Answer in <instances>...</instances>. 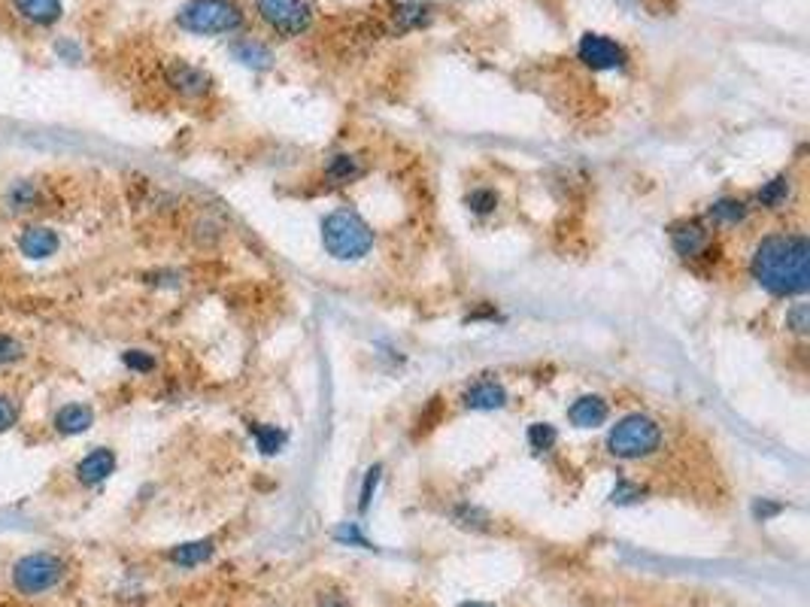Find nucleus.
Segmentation results:
<instances>
[{
  "instance_id": "obj_25",
  "label": "nucleus",
  "mask_w": 810,
  "mask_h": 607,
  "mask_svg": "<svg viewBox=\"0 0 810 607\" xmlns=\"http://www.w3.org/2000/svg\"><path fill=\"white\" fill-rule=\"evenodd\" d=\"M22 355H24V346L19 344V340L10 337V335H0V368L19 362Z\"/></svg>"
},
{
  "instance_id": "obj_11",
  "label": "nucleus",
  "mask_w": 810,
  "mask_h": 607,
  "mask_svg": "<svg viewBox=\"0 0 810 607\" xmlns=\"http://www.w3.org/2000/svg\"><path fill=\"white\" fill-rule=\"evenodd\" d=\"M113 471H115V455L110 450L88 453L86 459L77 464V477H79V483H86V486L104 483V480L110 477Z\"/></svg>"
},
{
  "instance_id": "obj_32",
  "label": "nucleus",
  "mask_w": 810,
  "mask_h": 607,
  "mask_svg": "<svg viewBox=\"0 0 810 607\" xmlns=\"http://www.w3.org/2000/svg\"><path fill=\"white\" fill-rule=\"evenodd\" d=\"M316 607H346V602L337 593H325L319 602H316Z\"/></svg>"
},
{
  "instance_id": "obj_16",
  "label": "nucleus",
  "mask_w": 810,
  "mask_h": 607,
  "mask_svg": "<svg viewBox=\"0 0 810 607\" xmlns=\"http://www.w3.org/2000/svg\"><path fill=\"white\" fill-rule=\"evenodd\" d=\"M674 249H677L680 255H698L701 249H704V244H707V235H704V228L701 225H695V222H689V225H680L677 231H674Z\"/></svg>"
},
{
  "instance_id": "obj_13",
  "label": "nucleus",
  "mask_w": 810,
  "mask_h": 607,
  "mask_svg": "<svg viewBox=\"0 0 810 607\" xmlns=\"http://www.w3.org/2000/svg\"><path fill=\"white\" fill-rule=\"evenodd\" d=\"M91 422H95V413L86 404H67L55 413V428L61 435H82Z\"/></svg>"
},
{
  "instance_id": "obj_7",
  "label": "nucleus",
  "mask_w": 810,
  "mask_h": 607,
  "mask_svg": "<svg viewBox=\"0 0 810 607\" xmlns=\"http://www.w3.org/2000/svg\"><path fill=\"white\" fill-rule=\"evenodd\" d=\"M580 61L592 70H616L625 64V49L604 34H586L577 46Z\"/></svg>"
},
{
  "instance_id": "obj_24",
  "label": "nucleus",
  "mask_w": 810,
  "mask_h": 607,
  "mask_svg": "<svg viewBox=\"0 0 810 607\" xmlns=\"http://www.w3.org/2000/svg\"><path fill=\"white\" fill-rule=\"evenodd\" d=\"M495 204H498V195L489 189H477L467 195V207H471L474 213H489V210H495Z\"/></svg>"
},
{
  "instance_id": "obj_10",
  "label": "nucleus",
  "mask_w": 810,
  "mask_h": 607,
  "mask_svg": "<svg viewBox=\"0 0 810 607\" xmlns=\"http://www.w3.org/2000/svg\"><path fill=\"white\" fill-rule=\"evenodd\" d=\"M19 249L28 255V259H49V255L58 249V235L52 228L31 225L19 235Z\"/></svg>"
},
{
  "instance_id": "obj_22",
  "label": "nucleus",
  "mask_w": 810,
  "mask_h": 607,
  "mask_svg": "<svg viewBox=\"0 0 810 607\" xmlns=\"http://www.w3.org/2000/svg\"><path fill=\"white\" fill-rule=\"evenodd\" d=\"M529 444L534 450H549V446L556 444V428L547 426V422H534L529 428Z\"/></svg>"
},
{
  "instance_id": "obj_28",
  "label": "nucleus",
  "mask_w": 810,
  "mask_h": 607,
  "mask_svg": "<svg viewBox=\"0 0 810 607\" xmlns=\"http://www.w3.org/2000/svg\"><path fill=\"white\" fill-rule=\"evenodd\" d=\"M337 540H344V544H358V547H364V550H371V540H367L362 531L355 529V522H349V526H340L337 529Z\"/></svg>"
},
{
  "instance_id": "obj_27",
  "label": "nucleus",
  "mask_w": 810,
  "mask_h": 607,
  "mask_svg": "<svg viewBox=\"0 0 810 607\" xmlns=\"http://www.w3.org/2000/svg\"><path fill=\"white\" fill-rule=\"evenodd\" d=\"M377 483H380V464H373V468L367 471L364 486H362V501H358V507H362V510H367V507H371V495H373V489H377Z\"/></svg>"
},
{
  "instance_id": "obj_29",
  "label": "nucleus",
  "mask_w": 810,
  "mask_h": 607,
  "mask_svg": "<svg viewBox=\"0 0 810 607\" xmlns=\"http://www.w3.org/2000/svg\"><path fill=\"white\" fill-rule=\"evenodd\" d=\"M644 495L640 492L638 486H631L629 480H620V483H616V489H613V501L616 504H629V501H638V498Z\"/></svg>"
},
{
  "instance_id": "obj_2",
  "label": "nucleus",
  "mask_w": 810,
  "mask_h": 607,
  "mask_svg": "<svg viewBox=\"0 0 810 607\" xmlns=\"http://www.w3.org/2000/svg\"><path fill=\"white\" fill-rule=\"evenodd\" d=\"M322 244L328 249V255L340 262H355L362 255L371 253L373 246V231L371 225L353 210H334L325 216L322 222Z\"/></svg>"
},
{
  "instance_id": "obj_33",
  "label": "nucleus",
  "mask_w": 810,
  "mask_h": 607,
  "mask_svg": "<svg viewBox=\"0 0 810 607\" xmlns=\"http://www.w3.org/2000/svg\"><path fill=\"white\" fill-rule=\"evenodd\" d=\"M778 510H780L778 504H756V517H762V520L771 517V513H778Z\"/></svg>"
},
{
  "instance_id": "obj_15",
  "label": "nucleus",
  "mask_w": 810,
  "mask_h": 607,
  "mask_svg": "<svg viewBox=\"0 0 810 607\" xmlns=\"http://www.w3.org/2000/svg\"><path fill=\"white\" fill-rule=\"evenodd\" d=\"M428 19H431L428 6H422V4H400V6H395V13H391V31L404 34V31L419 28V24H425Z\"/></svg>"
},
{
  "instance_id": "obj_3",
  "label": "nucleus",
  "mask_w": 810,
  "mask_h": 607,
  "mask_svg": "<svg viewBox=\"0 0 810 607\" xmlns=\"http://www.w3.org/2000/svg\"><path fill=\"white\" fill-rule=\"evenodd\" d=\"M177 24L191 34H231L244 24V10L234 0H191L177 13Z\"/></svg>"
},
{
  "instance_id": "obj_21",
  "label": "nucleus",
  "mask_w": 810,
  "mask_h": 607,
  "mask_svg": "<svg viewBox=\"0 0 810 607\" xmlns=\"http://www.w3.org/2000/svg\"><path fill=\"white\" fill-rule=\"evenodd\" d=\"M253 435H255V440H258V450L262 453H277L282 444H286V435H282L280 428H267V426H255L253 428Z\"/></svg>"
},
{
  "instance_id": "obj_14",
  "label": "nucleus",
  "mask_w": 810,
  "mask_h": 607,
  "mask_svg": "<svg viewBox=\"0 0 810 607\" xmlns=\"http://www.w3.org/2000/svg\"><path fill=\"white\" fill-rule=\"evenodd\" d=\"M15 10L33 24H55L61 19V0H15Z\"/></svg>"
},
{
  "instance_id": "obj_20",
  "label": "nucleus",
  "mask_w": 810,
  "mask_h": 607,
  "mask_svg": "<svg viewBox=\"0 0 810 607\" xmlns=\"http://www.w3.org/2000/svg\"><path fill=\"white\" fill-rule=\"evenodd\" d=\"M787 191H789V179L778 177V179L765 182L762 191H759V201H762L765 207H780L783 201H787Z\"/></svg>"
},
{
  "instance_id": "obj_17",
  "label": "nucleus",
  "mask_w": 810,
  "mask_h": 607,
  "mask_svg": "<svg viewBox=\"0 0 810 607\" xmlns=\"http://www.w3.org/2000/svg\"><path fill=\"white\" fill-rule=\"evenodd\" d=\"M234 55H237V61H244L246 68H255V70L271 68L273 61L271 49L262 46L258 40H240V43H234Z\"/></svg>"
},
{
  "instance_id": "obj_18",
  "label": "nucleus",
  "mask_w": 810,
  "mask_h": 607,
  "mask_svg": "<svg viewBox=\"0 0 810 607\" xmlns=\"http://www.w3.org/2000/svg\"><path fill=\"white\" fill-rule=\"evenodd\" d=\"M213 556V540H195V544H182L177 550H170V559L182 565V568H195V565L207 562Z\"/></svg>"
},
{
  "instance_id": "obj_31",
  "label": "nucleus",
  "mask_w": 810,
  "mask_h": 607,
  "mask_svg": "<svg viewBox=\"0 0 810 607\" xmlns=\"http://www.w3.org/2000/svg\"><path fill=\"white\" fill-rule=\"evenodd\" d=\"M789 326H792V331H798V335H805V331L810 328L807 326V307L805 304H798L796 310L789 313Z\"/></svg>"
},
{
  "instance_id": "obj_4",
  "label": "nucleus",
  "mask_w": 810,
  "mask_h": 607,
  "mask_svg": "<svg viewBox=\"0 0 810 607\" xmlns=\"http://www.w3.org/2000/svg\"><path fill=\"white\" fill-rule=\"evenodd\" d=\"M607 446H611L616 459H644V455H653L662 446V428H658L656 419L644 417V413H631V417L620 419L611 428Z\"/></svg>"
},
{
  "instance_id": "obj_34",
  "label": "nucleus",
  "mask_w": 810,
  "mask_h": 607,
  "mask_svg": "<svg viewBox=\"0 0 810 607\" xmlns=\"http://www.w3.org/2000/svg\"><path fill=\"white\" fill-rule=\"evenodd\" d=\"M458 607H495V604H489V602H465V604H458Z\"/></svg>"
},
{
  "instance_id": "obj_23",
  "label": "nucleus",
  "mask_w": 810,
  "mask_h": 607,
  "mask_svg": "<svg viewBox=\"0 0 810 607\" xmlns=\"http://www.w3.org/2000/svg\"><path fill=\"white\" fill-rule=\"evenodd\" d=\"M328 173L334 179H353V177H358V173H362V168H358V161L355 158H349V155H337L334 158V161L328 164Z\"/></svg>"
},
{
  "instance_id": "obj_1",
  "label": "nucleus",
  "mask_w": 810,
  "mask_h": 607,
  "mask_svg": "<svg viewBox=\"0 0 810 607\" xmlns=\"http://www.w3.org/2000/svg\"><path fill=\"white\" fill-rule=\"evenodd\" d=\"M750 271L771 295H805L810 289V240L805 235L762 237L753 249Z\"/></svg>"
},
{
  "instance_id": "obj_12",
  "label": "nucleus",
  "mask_w": 810,
  "mask_h": 607,
  "mask_svg": "<svg viewBox=\"0 0 810 607\" xmlns=\"http://www.w3.org/2000/svg\"><path fill=\"white\" fill-rule=\"evenodd\" d=\"M607 401L604 398H598V395H586V398H580V401H574L571 404V410H567V417H571V422L577 428H598L601 422L607 419Z\"/></svg>"
},
{
  "instance_id": "obj_6",
  "label": "nucleus",
  "mask_w": 810,
  "mask_h": 607,
  "mask_svg": "<svg viewBox=\"0 0 810 607\" xmlns=\"http://www.w3.org/2000/svg\"><path fill=\"white\" fill-rule=\"evenodd\" d=\"M262 19L282 37H298L310 28L313 10L307 0H255Z\"/></svg>"
},
{
  "instance_id": "obj_9",
  "label": "nucleus",
  "mask_w": 810,
  "mask_h": 607,
  "mask_svg": "<svg viewBox=\"0 0 810 607\" xmlns=\"http://www.w3.org/2000/svg\"><path fill=\"white\" fill-rule=\"evenodd\" d=\"M504 404H507V392L495 380H480L465 392V407H471V410H498Z\"/></svg>"
},
{
  "instance_id": "obj_19",
  "label": "nucleus",
  "mask_w": 810,
  "mask_h": 607,
  "mask_svg": "<svg viewBox=\"0 0 810 607\" xmlns=\"http://www.w3.org/2000/svg\"><path fill=\"white\" fill-rule=\"evenodd\" d=\"M711 216L716 222H723V225H734V222H741L747 216L744 204L741 201H716L711 207Z\"/></svg>"
},
{
  "instance_id": "obj_26",
  "label": "nucleus",
  "mask_w": 810,
  "mask_h": 607,
  "mask_svg": "<svg viewBox=\"0 0 810 607\" xmlns=\"http://www.w3.org/2000/svg\"><path fill=\"white\" fill-rule=\"evenodd\" d=\"M124 364H128L131 371H140V373H146V371L155 368L152 355L143 353V349H131V353H124Z\"/></svg>"
},
{
  "instance_id": "obj_30",
  "label": "nucleus",
  "mask_w": 810,
  "mask_h": 607,
  "mask_svg": "<svg viewBox=\"0 0 810 607\" xmlns=\"http://www.w3.org/2000/svg\"><path fill=\"white\" fill-rule=\"evenodd\" d=\"M15 419H19V407H15L10 398H0V431L15 426Z\"/></svg>"
},
{
  "instance_id": "obj_8",
  "label": "nucleus",
  "mask_w": 810,
  "mask_h": 607,
  "mask_svg": "<svg viewBox=\"0 0 810 607\" xmlns=\"http://www.w3.org/2000/svg\"><path fill=\"white\" fill-rule=\"evenodd\" d=\"M167 86H173L179 95L200 97L207 88H210V77L189 61H170L167 64Z\"/></svg>"
},
{
  "instance_id": "obj_5",
  "label": "nucleus",
  "mask_w": 810,
  "mask_h": 607,
  "mask_svg": "<svg viewBox=\"0 0 810 607\" xmlns=\"http://www.w3.org/2000/svg\"><path fill=\"white\" fill-rule=\"evenodd\" d=\"M61 574H64V565L58 556L33 553V556H24V559L15 565L13 584L22 595H37V593L52 589L58 580H61Z\"/></svg>"
}]
</instances>
